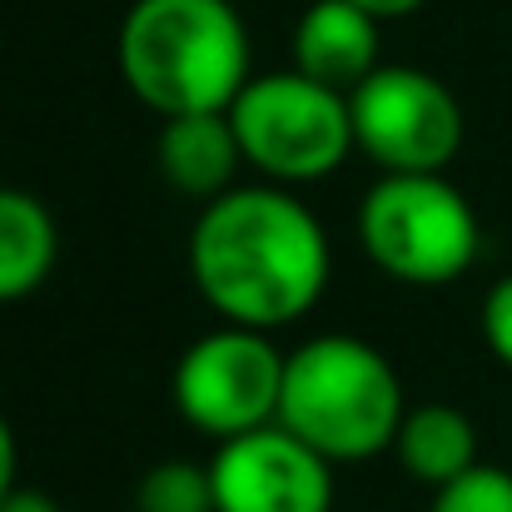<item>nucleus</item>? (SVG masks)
Segmentation results:
<instances>
[{"instance_id":"nucleus-4","label":"nucleus","mask_w":512,"mask_h":512,"mask_svg":"<svg viewBox=\"0 0 512 512\" xmlns=\"http://www.w3.org/2000/svg\"><path fill=\"white\" fill-rule=\"evenodd\" d=\"M358 244L388 279L438 289L473 269L483 229L448 174H383L358 204Z\"/></svg>"},{"instance_id":"nucleus-17","label":"nucleus","mask_w":512,"mask_h":512,"mask_svg":"<svg viewBox=\"0 0 512 512\" xmlns=\"http://www.w3.org/2000/svg\"><path fill=\"white\" fill-rule=\"evenodd\" d=\"M0 512H65L50 493H40V488H15L5 503H0Z\"/></svg>"},{"instance_id":"nucleus-1","label":"nucleus","mask_w":512,"mask_h":512,"mask_svg":"<svg viewBox=\"0 0 512 512\" xmlns=\"http://www.w3.org/2000/svg\"><path fill=\"white\" fill-rule=\"evenodd\" d=\"M329 274V234L289 184H234L199 204L189 229V279L224 324L264 334L299 324L324 299Z\"/></svg>"},{"instance_id":"nucleus-15","label":"nucleus","mask_w":512,"mask_h":512,"mask_svg":"<svg viewBox=\"0 0 512 512\" xmlns=\"http://www.w3.org/2000/svg\"><path fill=\"white\" fill-rule=\"evenodd\" d=\"M483 343L498 363L512 368V274H503L483 299Z\"/></svg>"},{"instance_id":"nucleus-10","label":"nucleus","mask_w":512,"mask_h":512,"mask_svg":"<svg viewBox=\"0 0 512 512\" xmlns=\"http://www.w3.org/2000/svg\"><path fill=\"white\" fill-rule=\"evenodd\" d=\"M378 15H368L353 0H314L294 25V70H304L319 85L353 90L363 85L378 60Z\"/></svg>"},{"instance_id":"nucleus-16","label":"nucleus","mask_w":512,"mask_h":512,"mask_svg":"<svg viewBox=\"0 0 512 512\" xmlns=\"http://www.w3.org/2000/svg\"><path fill=\"white\" fill-rule=\"evenodd\" d=\"M15 473H20V448H15V428L5 423V413H0V503L20 488L15 483Z\"/></svg>"},{"instance_id":"nucleus-12","label":"nucleus","mask_w":512,"mask_h":512,"mask_svg":"<svg viewBox=\"0 0 512 512\" xmlns=\"http://www.w3.org/2000/svg\"><path fill=\"white\" fill-rule=\"evenodd\" d=\"M60 259V229L55 214L30 194L0 184V304L30 299Z\"/></svg>"},{"instance_id":"nucleus-11","label":"nucleus","mask_w":512,"mask_h":512,"mask_svg":"<svg viewBox=\"0 0 512 512\" xmlns=\"http://www.w3.org/2000/svg\"><path fill=\"white\" fill-rule=\"evenodd\" d=\"M393 453H398L403 473L413 483L433 488V493L483 463L478 458V423L463 408H453V403H418V408H408L403 423H398Z\"/></svg>"},{"instance_id":"nucleus-18","label":"nucleus","mask_w":512,"mask_h":512,"mask_svg":"<svg viewBox=\"0 0 512 512\" xmlns=\"http://www.w3.org/2000/svg\"><path fill=\"white\" fill-rule=\"evenodd\" d=\"M353 5H363V10H368V15H378V20H403V15L423 10L428 0H353Z\"/></svg>"},{"instance_id":"nucleus-3","label":"nucleus","mask_w":512,"mask_h":512,"mask_svg":"<svg viewBox=\"0 0 512 512\" xmlns=\"http://www.w3.org/2000/svg\"><path fill=\"white\" fill-rule=\"evenodd\" d=\"M403 413L398 368L358 334H319L284 358L279 423L329 463H358L393 448Z\"/></svg>"},{"instance_id":"nucleus-13","label":"nucleus","mask_w":512,"mask_h":512,"mask_svg":"<svg viewBox=\"0 0 512 512\" xmlns=\"http://www.w3.org/2000/svg\"><path fill=\"white\" fill-rule=\"evenodd\" d=\"M135 512H219L209 463H194V458L150 463L145 478L135 483Z\"/></svg>"},{"instance_id":"nucleus-8","label":"nucleus","mask_w":512,"mask_h":512,"mask_svg":"<svg viewBox=\"0 0 512 512\" xmlns=\"http://www.w3.org/2000/svg\"><path fill=\"white\" fill-rule=\"evenodd\" d=\"M209 478L219 512H334V463L284 423L219 443Z\"/></svg>"},{"instance_id":"nucleus-5","label":"nucleus","mask_w":512,"mask_h":512,"mask_svg":"<svg viewBox=\"0 0 512 512\" xmlns=\"http://www.w3.org/2000/svg\"><path fill=\"white\" fill-rule=\"evenodd\" d=\"M244 165L269 184H314L343 170L353 145L348 95L309 80L304 70L254 75L229 105Z\"/></svg>"},{"instance_id":"nucleus-6","label":"nucleus","mask_w":512,"mask_h":512,"mask_svg":"<svg viewBox=\"0 0 512 512\" xmlns=\"http://www.w3.org/2000/svg\"><path fill=\"white\" fill-rule=\"evenodd\" d=\"M284 358L289 353H279L264 329L219 319V329L199 334L174 363L170 393L179 418L214 443L279 423Z\"/></svg>"},{"instance_id":"nucleus-2","label":"nucleus","mask_w":512,"mask_h":512,"mask_svg":"<svg viewBox=\"0 0 512 512\" xmlns=\"http://www.w3.org/2000/svg\"><path fill=\"white\" fill-rule=\"evenodd\" d=\"M125 90L170 115L229 110L254 80L249 25L234 0H135L115 35Z\"/></svg>"},{"instance_id":"nucleus-7","label":"nucleus","mask_w":512,"mask_h":512,"mask_svg":"<svg viewBox=\"0 0 512 512\" xmlns=\"http://www.w3.org/2000/svg\"><path fill=\"white\" fill-rule=\"evenodd\" d=\"M353 145L383 174H443L463 150L458 95L418 65H378L348 90Z\"/></svg>"},{"instance_id":"nucleus-14","label":"nucleus","mask_w":512,"mask_h":512,"mask_svg":"<svg viewBox=\"0 0 512 512\" xmlns=\"http://www.w3.org/2000/svg\"><path fill=\"white\" fill-rule=\"evenodd\" d=\"M428 512H512V473L493 468V463H478L473 473L438 488Z\"/></svg>"},{"instance_id":"nucleus-9","label":"nucleus","mask_w":512,"mask_h":512,"mask_svg":"<svg viewBox=\"0 0 512 512\" xmlns=\"http://www.w3.org/2000/svg\"><path fill=\"white\" fill-rule=\"evenodd\" d=\"M155 165H160V179L170 184L174 194H184V199L209 204V199L229 194L239 170H244V150H239L229 110L160 120Z\"/></svg>"}]
</instances>
